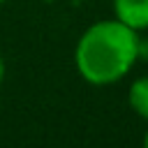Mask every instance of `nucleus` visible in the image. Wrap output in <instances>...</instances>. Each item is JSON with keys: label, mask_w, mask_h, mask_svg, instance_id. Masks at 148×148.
<instances>
[{"label": "nucleus", "mask_w": 148, "mask_h": 148, "mask_svg": "<svg viewBox=\"0 0 148 148\" xmlns=\"http://www.w3.org/2000/svg\"><path fill=\"white\" fill-rule=\"evenodd\" d=\"M5 79V60H2V56H0V81Z\"/></svg>", "instance_id": "obj_4"}, {"label": "nucleus", "mask_w": 148, "mask_h": 148, "mask_svg": "<svg viewBox=\"0 0 148 148\" xmlns=\"http://www.w3.org/2000/svg\"><path fill=\"white\" fill-rule=\"evenodd\" d=\"M116 18L132 30L148 28V0H113Z\"/></svg>", "instance_id": "obj_2"}, {"label": "nucleus", "mask_w": 148, "mask_h": 148, "mask_svg": "<svg viewBox=\"0 0 148 148\" xmlns=\"http://www.w3.org/2000/svg\"><path fill=\"white\" fill-rule=\"evenodd\" d=\"M143 143H146V146H148V134H146V136H143Z\"/></svg>", "instance_id": "obj_5"}, {"label": "nucleus", "mask_w": 148, "mask_h": 148, "mask_svg": "<svg viewBox=\"0 0 148 148\" xmlns=\"http://www.w3.org/2000/svg\"><path fill=\"white\" fill-rule=\"evenodd\" d=\"M130 104L132 109L148 120V76H141L132 83L130 88Z\"/></svg>", "instance_id": "obj_3"}, {"label": "nucleus", "mask_w": 148, "mask_h": 148, "mask_svg": "<svg viewBox=\"0 0 148 148\" xmlns=\"http://www.w3.org/2000/svg\"><path fill=\"white\" fill-rule=\"evenodd\" d=\"M0 2H5V0H0Z\"/></svg>", "instance_id": "obj_6"}, {"label": "nucleus", "mask_w": 148, "mask_h": 148, "mask_svg": "<svg viewBox=\"0 0 148 148\" xmlns=\"http://www.w3.org/2000/svg\"><path fill=\"white\" fill-rule=\"evenodd\" d=\"M141 53L136 30L116 21H99L90 25L74 51L79 74L92 86H109L120 81Z\"/></svg>", "instance_id": "obj_1"}]
</instances>
